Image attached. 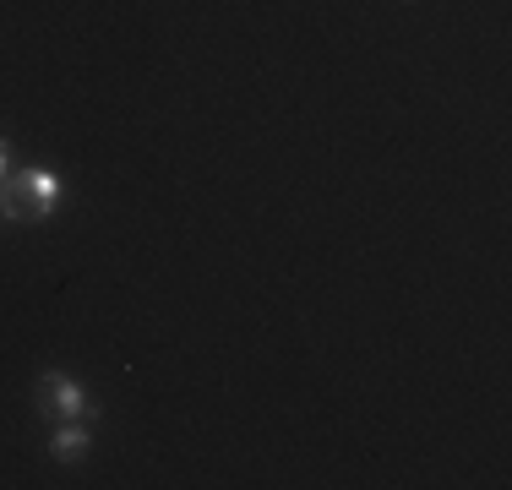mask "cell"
<instances>
[{
  "instance_id": "cell-5",
  "label": "cell",
  "mask_w": 512,
  "mask_h": 490,
  "mask_svg": "<svg viewBox=\"0 0 512 490\" xmlns=\"http://www.w3.org/2000/svg\"><path fill=\"white\" fill-rule=\"evenodd\" d=\"M6 175H11V147L0 142V180H6Z\"/></svg>"
},
{
  "instance_id": "cell-1",
  "label": "cell",
  "mask_w": 512,
  "mask_h": 490,
  "mask_svg": "<svg viewBox=\"0 0 512 490\" xmlns=\"http://www.w3.org/2000/svg\"><path fill=\"white\" fill-rule=\"evenodd\" d=\"M39 392H44V403H55L60 414H93V409H88V392H82V382H71L66 371H44Z\"/></svg>"
},
{
  "instance_id": "cell-2",
  "label": "cell",
  "mask_w": 512,
  "mask_h": 490,
  "mask_svg": "<svg viewBox=\"0 0 512 490\" xmlns=\"http://www.w3.org/2000/svg\"><path fill=\"white\" fill-rule=\"evenodd\" d=\"M0 218L39 224V213H33V191H28V169H22V175H6V180H0Z\"/></svg>"
},
{
  "instance_id": "cell-3",
  "label": "cell",
  "mask_w": 512,
  "mask_h": 490,
  "mask_svg": "<svg viewBox=\"0 0 512 490\" xmlns=\"http://www.w3.org/2000/svg\"><path fill=\"white\" fill-rule=\"evenodd\" d=\"M28 191H33V213H39V224L55 218V202H60V175L55 169H28Z\"/></svg>"
},
{
  "instance_id": "cell-4",
  "label": "cell",
  "mask_w": 512,
  "mask_h": 490,
  "mask_svg": "<svg viewBox=\"0 0 512 490\" xmlns=\"http://www.w3.org/2000/svg\"><path fill=\"white\" fill-rule=\"evenodd\" d=\"M88 447H93V436L82 431V425H66V431H55V436H50L55 463H82V458H88Z\"/></svg>"
}]
</instances>
